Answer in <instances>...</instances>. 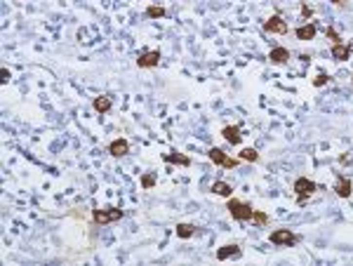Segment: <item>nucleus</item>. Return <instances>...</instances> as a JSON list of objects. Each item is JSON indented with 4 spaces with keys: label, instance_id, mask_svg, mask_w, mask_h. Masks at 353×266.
<instances>
[{
    "label": "nucleus",
    "instance_id": "1",
    "mask_svg": "<svg viewBox=\"0 0 353 266\" xmlns=\"http://www.w3.org/2000/svg\"><path fill=\"white\" fill-rule=\"evenodd\" d=\"M226 210L231 212V217L235 222H252V217H255V210H252L250 203H240V200H233V198L226 203Z\"/></svg>",
    "mask_w": 353,
    "mask_h": 266
},
{
    "label": "nucleus",
    "instance_id": "2",
    "mask_svg": "<svg viewBox=\"0 0 353 266\" xmlns=\"http://www.w3.org/2000/svg\"><path fill=\"white\" fill-rule=\"evenodd\" d=\"M92 217H95V224L104 226V224L120 222V219H122V210H118V207H101V210H95V212H92Z\"/></svg>",
    "mask_w": 353,
    "mask_h": 266
},
{
    "label": "nucleus",
    "instance_id": "3",
    "mask_svg": "<svg viewBox=\"0 0 353 266\" xmlns=\"http://www.w3.org/2000/svg\"><path fill=\"white\" fill-rule=\"evenodd\" d=\"M297 240H299V236L292 233L290 228H278V231H273L271 236H269V243L278 245V247H290V245H294Z\"/></svg>",
    "mask_w": 353,
    "mask_h": 266
},
{
    "label": "nucleus",
    "instance_id": "4",
    "mask_svg": "<svg viewBox=\"0 0 353 266\" xmlns=\"http://www.w3.org/2000/svg\"><path fill=\"white\" fill-rule=\"evenodd\" d=\"M207 156H210V160L215 163V165H219V167H226V170H231V167H235L238 163H240V158H231V156H226L221 148L212 146L210 151H207Z\"/></svg>",
    "mask_w": 353,
    "mask_h": 266
},
{
    "label": "nucleus",
    "instance_id": "5",
    "mask_svg": "<svg viewBox=\"0 0 353 266\" xmlns=\"http://www.w3.org/2000/svg\"><path fill=\"white\" fill-rule=\"evenodd\" d=\"M294 191H297V196H299V203H304V200L309 198V196H313L315 191H320V186L313 184L311 179H306V177H299L297 182H294Z\"/></svg>",
    "mask_w": 353,
    "mask_h": 266
},
{
    "label": "nucleus",
    "instance_id": "6",
    "mask_svg": "<svg viewBox=\"0 0 353 266\" xmlns=\"http://www.w3.org/2000/svg\"><path fill=\"white\" fill-rule=\"evenodd\" d=\"M264 31L266 33H278V36H285L287 31V21L280 17V14H273V17H269L266 21H264Z\"/></svg>",
    "mask_w": 353,
    "mask_h": 266
},
{
    "label": "nucleus",
    "instance_id": "7",
    "mask_svg": "<svg viewBox=\"0 0 353 266\" xmlns=\"http://www.w3.org/2000/svg\"><path fill=\"white\" fill-rule=\"evenodd\" d=\"M160 64V52L158 50H149V52H141L137 57V66L139 68H153Z\"/></svg>",
    "mask_w": 353,
    "mask_h": 266
},
{
    "label": "nucleus",
    "instance_id": "8",
    "mask_svg": "<svg viewBox=\"0 0 353 266\" xmlns=\"http://www.w3.org/2000/svg\"><path fill=\"white\" fill-rule=\"evenodd\" d=\"M221 134H224V139H226L231 146H238V144L243 142V134H240V127H238V125H226V127L221 130Z\"/></svg>",
    "mask_w": 353,
    "mask_h": 266
},
{
    "label": "nucleus",
    "instance_id": "9",
    "mask_svg": "<svg viewBox=\"0 0 353 266\" xmlns=\"http://www.w3.org/2000/svg\"><path fill=\"white\" fill-rule=\"evenodd\" d=\"M127 151H130V144H127V139H116V142H111L109 146V153L113 158H122V156H127Z\"/></svg>",
    "mask_w": 353,
    "mask_h": 266
},
{
    "label": "nucleus",
    "instance_id": "10",
    "mask_svg": "<svg viewBox=\"0 0 353 266\" xmlns=\"http://www.w3.org/2000/svg\"><path fill=\"white\" fill-rule=\"evenodd\" d=\"M163 160H165V163H172V165H181V167H189V165H191V158H189V156H184V153H176V151L163 153Z\"/></svg>",
    "mask_w": 353,
    "mask_h": 266
},
{
    "label": "nucleus",
    "instance_id": "11",
    "mask_svg": "<svg viewBox=\"0 0 353 266\" xmlns=\"http://www.w3.org/2000/svg\"><path fill=\"white\" fill-rule=\"evenodd\" d=\"M240 252H243V250H240V245H224V247H219V250H217V259H219V262H224V259L238 257Z\"/></svg>",
    "mask_w": 353,
    "mask_h": 266
},
{
    "label": "nucleus",
    "instance_id": "12",
    "mask_svg": "<svg viewBox=\"0 0 353 266\" xmlns=\"http://www.w3.org/2000/svg\"><path fill=\"white\" fill-rule=\"evenodd\" d=\"M315 33H318V26L315 24H304V26H299L297 28V38L299 40H313L315 38Z\"/></svg>",
    "mask_w": 353,
    "mask_h": 266
},
{
    "label": "nucleus",
    "instance_id": "13",
    "mask_svg": "<svg viewBox=\"0 0 353 266\" xmlns=\"http://www.w3.org/2000/svg\"><path fill=\"white\" fill-rule=\"evenodd\" d=\"M334 191H337V196H339V198H349V196H351V191H353V182L349 179V177H341Z\"/></svg>",
    "mask_w": 353,
    "mask_h": 266
},
{
    "label": "nucleus",
    "instance_id": "14",
    "mask_svg": "<svg viewBox=\"0 0 353 266\" xmlns=\"http://www.w3.org/2000/svg\"><path fill=\"white\" fill-rule=\"evenodd\" d=\"M269 59H271L273 64H287V59H290V52H287L285 47H273L271 52H269Z\"/></svg>",
    "mask_w": 353,
    "mask_h": 266
},
{
    "label": "nucleus",
    "instance_id": "15",
    "mask_svg": "<svg viewBox=\"0 0 353 266\" xmlns=\"http://www.w3.org/2000/svg\"><path fill=\"white\" fill-rule=\"evenodd\" d=\"M212 193H215V196H221V198H231L233 186L226 184V182H215V184H212Z\"/></svg>",
    "mask_w": 353,
    "mask_h": 266
},
{
    "label": "nucleus",
    "instance_id": "16",
    "mask_svg": "<svg viewBox=\"0 0 353 266\" xmlns=\"http://www.w3.org/2000/svg\"><path fill=\"white\" fill-rule=\"evenodd\" d=\"M332 57H334L337 61H346V59L351 57L349 45H344V42H339V45H332Z\"/></svg>",
    "mask_w": 353,
    "mask_h": 266
},
{
    "label": "nucleus",
    "instance_id": "17",
    "mask_svg": "<svg viewBox=\"0 0 353 266\" xmlns=\"http://www.w3.org/2000/svg\"><path fill=\"white\" fill-rule=\"evenodd\" d=\"M92 106H95L97 113H109L113 102H111V97H97L95 102H92Z\"/></svg>",
    "mask_w": 353,
    "mask_h": 266
},
{
    "label": "nucleus",
    "instance_id": "18",
    "mask_svg": "<svg viewBox=\"0 0 353 266\" xmlns=\"http://www.w3.org/2000/svg\"><path fill=\"white\" fill-rule=\"evenodd\" d=\"M176 236L179 238H191V236H196V226L193 224H176Z\"/></svg>",
    "mask_w": 353,
    "mask_h": 266
},
{
    "label": "nucleus",
    "instance_id": "19",
    "mask_svg": "<svg viewBox=\"0 0 353 266\" xmlns=\"http://www.w3.org/2000/svg\"><path fill=\"white\" fill-rule=\"evenodd\" d=\"M165 7H160V5H151V7H146V17L149 19H160V17H165Z\"/></svg>",
    "mask_w": 353,
    "mask_h": 266
},
{
    "label": "nucleus",
    "instance_id": "20",
    "mask_svg": "<svg viewBox=\"0 0 353 266\" xmlns=\"http://www.w3.org/2000/svg\"><path fill=\"white\" fill-rule=\"evenodd\" d=\"M240 160H247V163H257V160H259L257 148H243V151H240Z\"/></svg>",
    "mask_w": 353,
    "mask_h": 266
},
{
    "label": "nucleus",
    "instance_id": "21",
    "mask_svg": "<svg viewBox=\"0 0 353 266\" xmlns=\"http://www.w3.org/2000/svg\"><path fill=\"white\" fill-rule=\"evenodd\" d=\"M156 182H158V179H156V174L153 172H146L144 177H141V186L144 188H153L156 186Z\"/></svg>",
    "mask_w": 353,
    "mask_h": 266
},
{
    "label": "nucleus",
    "instance_id": "22",
    "mask_svg": "<svg viewBox=\"0 0 353 266\" xmlns=\"http://www.w3.org/2000/svg\"><path fill=\"white\" fill-rule=\"evenodd\" d=\"M325 36H327V40H332V45H339V42H344V40H341V36L332 26L325 28Z\"/></svg>",
    "mask_w": 353,
    "mask_h": 266
},
{
    "label": "nucleus",
    "instance_id": "23",
    "mask_svg": "<svg viewBox=\"0 0 353 266\" xmlns=\"http://www.w3.org/2000/svg\"><path fill=\"white\" fill-rule=\"evenodd\" d=\"M252 222H255V224H266V222H269V214H264V212H259V210H255V217H252Z\"/></svg>",
    "mask_w": 353,
    "mask_h": 266
},
{
    "label": "nucleus",
    "instance_id": "24",
    "mask_svg": "<svg viewBox=\"0 0 353 266\" xmlns=\"http://www.w3.org/2000/svg\"><path fill=\"white\" fill-rule=\"evenodd\" d=\"M325 82H327V76H325V73H320L318 78H313V85H315V87H320V85H325Z\"/></svg>",
    "mask_w": 353,
    "mask_h": 266
},
{
    "label": "nucleus",
    "instance_id": "25",
    "mask_svg": "<svg viewBox=\"0 0 353 266\" xmlns=\"http://www.w3.org/2000/svg\"><path fill=\"white\" fill-rule=\"evenodd\" d=\"M0 76H2V82H7V80H10V71H7V68H2V71H0Z\"/></svg>",
    "mask_w": 353,
    "mask_h": 266
},
{
    "label": "nucleus",
    "instance_id": "26",
    "mask_svg": "<svg viewBox=\"0 0 353 266\" xmlns=\"http://www.w3.org/2000/svg\"><path fill=\"white\" fill-rule=\"evenodd\" d=\"M330 2H332V5H339V7H344V5H346L349 0H330Z\"/></svg>",
    "mask_w": 353,
    "mask_h": 266
},
{
    "label": "nucleus",
    "instance_id": "27",
    "mask_svg": "<svg viewBox=\"0 0 353 266\" xmlns=\"http://www.w3.org/2000/svg\"><path fill=\"white\" fill-rule=\"evenodd\" d=\"M301 14H304V17H311V7H306V5H304V7H301Z\"/></svg>",
    "mask_w": 353,
    "mask_h": 266
},
{
    "label": "nucleus",
    "instance_id": "28",
    "mask_svg": "<svg viewBox=\"0 0 353 266\" xmlns=\"http://www.w3.org/2000/svg\"><path fill=\"white\" fill-rule=\"evenodd\" d=\"M349 50H351V52H353V42H349Z\"/></svg>",
    "mask_w": 353,
    "mask_h": 266
}]
</instances>
